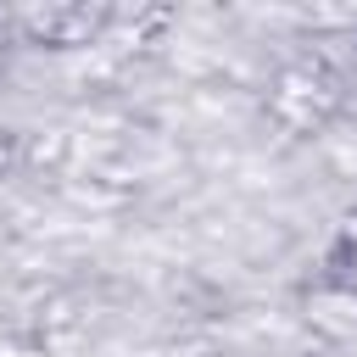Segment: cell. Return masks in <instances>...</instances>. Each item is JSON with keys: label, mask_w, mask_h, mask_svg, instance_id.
<instances>
[{"label": "cell", "mask_w": 357, "mask_h": 357, "mask_svg": "<svg viewBox=\"0 0 357 357\" xmlns=\"http://www.w3.org/2000/svg\"><path fill=\"white\" fill-rule=\"evenodd\" d=\"M340 279L357 290V218H351V229H346V240H340Z\"/></svg>", "instance_id": "cell-1"}]
</instances>
